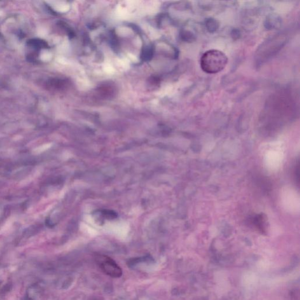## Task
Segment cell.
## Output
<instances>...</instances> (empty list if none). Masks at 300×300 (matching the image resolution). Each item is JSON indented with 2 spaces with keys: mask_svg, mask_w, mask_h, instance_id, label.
Listing matches in <instances>:
<instances>
[{
  "mask_svg": "<svg viewBox=\"0 0 300 300\" xmlns=\"http://www.w3.org/2000/svg\"><path fill=\"white\" fill-rule=\"evenodd\" d=\"M228 58L225 54L218 49L206 51L201 58V68L208 74L218 73L227 66Z\"/></svg>",
  "mask_w": 300,
  "mask_h": 300,
  "instance_id": "obj_1",
  "label": "cell"
},
{
  "mask_svg": "<svg viewBox=\"0 0 300 300\" xmlns=\"http://www.w3.org/2000/svg\"><path fill=\"white\" fill-rule=\"evenodd\" d=\"M93 214L99 217L101 219L112 220L116 219L117 217L115 212L110 210H98Z\"/></svg>",
  "mask_w": 300,
  "mask_h": 300,
  "instance_id": "obj_5",
  "label": "cell"
},
{
  "mask_svg": "<svg viewBox=\"0 0 300 300\" xmlns=\"http://www.w3.org/2000/svg\"><path fill=\"white\" fill-rule=\"evenodd\" d=\"M205 26L208 32L214 33L219 29V23L214 18H208L205 19Z\"/></svg>",
  "mask_w": 300,
  "mask_h": 300,
  "instance_id": "obj_4",
  "label": "cell"
},
{
  "mask_svg": "<svg viewBox=\"0 0 300 300\" xmlns=\"http://www.w3.org/2000/svg\"><path fill=\"white\" fill-rule=\"evenodd\" d=\"M28 47L38 52L42 49L47 48L48 47V43L39 38H32L28 40L27 42Z\"/></svg>",
  "mask_w": 300,
  "mask_h": 300,
  "instance_id": "obj_3",
  "label": "cell"
},
{
  "mask_svg": "<svg viewBox=\"0 0 300 300\" xmlns=\"http://www.w3.org/2000/svg\"><path fill=\"white\" fill-rule=\"evenodd\" d=\"M95 260L97 265L106 274L113 278H119L123 274L121 267L108 256L98 255Z\"/></svg>",
  "mask_w": 300,
  "mask_h": 300,
  "instance_id": "obj_2",
  "label": "cell"
},
{
  "mask_svg": "<svg viewBox=\"0 0 300 300\" xmlns=\"http://www.w3.org/2000/svg\"><path fill=\"white\" fill-rule=\"evenodd\" d=\"M182 38L185 41L192 42L195 40L196 37L194 33L191 31L185 30L182 33Z\"/></svg>",
  "mask_w": 300,
  "mask_h": 300,
  "instance_id": "obj_6",
  "label": "cell"
}]
</instances>
